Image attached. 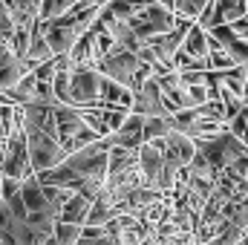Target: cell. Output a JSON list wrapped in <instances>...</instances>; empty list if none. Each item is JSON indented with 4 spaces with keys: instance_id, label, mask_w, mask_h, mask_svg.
Instances as JSON below:
<instances>
[{
    "instance_id": "13",
    "label": "cell",
    "mask_w": 248,
    "mask_h": 245,
    "mask_svg": "<svg viewBox=\"0 0 248 245\" xmlns=\"http://www.w3.org/2000/svg\"><path fill=\"white\" fill-rule=\"evenodd\" d=\"M90 199H84L81 193H72V199L63 205L61 216H58V222L63 225H78V228H84V222H87V214H90Z\"/></svg>"
},
{
    "instance_id": "6",
    "label": "cell",
    "mask_w": 248,
    "mask_h": 245,
    "mask_svg": "<svg viewBox=\"0 0 248 245\" xmlns=\"http://www.w3.org/2000/svg\"><path fill=\"white\" fill-rule=\"evenodd\" d=\"M139 66H141V61L136 58V52H127L122 46H113V52L98 61V72H101L107 81H113V84H119V87H127V90L133 92V78H136Z\"/></svg>"
},
{
    "instance_id": "5",
    "label": "cell",
    "mask_w": 248,
    "mask_h": 245,
    "mask_svg": "<svg viewBox=\"0 0 248 245\" xmlns=\"http://www.w3.org/2000/svg\"><path fill=\"white\" fill-rule=\"evenodd\" d=\"M32 165H29V150H26V136L23 130H15L6 144H3V168H0V176L3 179H17L23 182L26 176H32Z\"/></svg>"
},
{
    "instance_id": "28",
    "label": "cell",
    "mask_w": 248,
    "mask_h": 245,
    "mask_svg": "<svg viewBox=\"0 0 248 245\" xmlns=\"http://www.w3.org/2000/svg\"><path fill=\"white\" fill-rule=\"evenodd\" d=\"M44 245H61V243H55V240H52V237H49V240H46V243Z\"/></svg>"
},
{
    "instance_id": "26",
    "label": "cell",
    "mask_w": 248,
    "mask_h": 245,
    "mask_svg": "<svg viewBox=\"0 0 248 245\" xmlns=\"http://www.w3.org/2000/svg\"><path fill=\"white\" fill-rule=\"evenodd\" d=\"M205 245H228V243H222V240H219V237H214V240H211V243H205Z\"/></svg>"
},
{
    "instance_id": "7",
    "label": "cell",
    "mask_w": 248,
    "mask_h": 245,
    "mask_svg": "<svg viewBox=\"0 0 248 245\" xmlns=\"http://www.w3.org/2000/svg\"><path fill=\"white\" fill-rule=\"evenodd\" d=\"M133 116H141V119H170L176 110L170 107V101L162 95L156 78H150L141 90L133 92V107H130Z\"/></svg>"
},
{
    "instance_id": "10",
    "label": "cell",
    "mask_w": 248,
    "mask_h": 245,
    "mask_svg": "<svg viewBox=\"0 0 248 245\" xmlns=\"http://www.w3.org/2000/svg\"><path fill=\"white\" fill-rule=\"evenodd\" d=\"M144 119L141 116H127V122L113 133V136H107V141H110V147H124V150H139L141 144H144Z\"/></svg>"
},
{
    "instance_id": "18",
    "label": "cell",
    "mask_w": 248,
    "mask_h": 245,
    "mask_svg": "<svg viewBox=\"0 0 248 245\" xmlns=\"http://www.w3.org/2000/svg\"><path fill=\"white\" fill-rule=\"evenodd\" d=\"M98 113H101V122L107 124V130H110V136L127 122V116H130V110H122V107H101L98 104Z\"/></svg>"
},
{
    "instance_id": "21",
    "label": "cell",
    "mask_w": 248,
    "mask_h": 245,
    "mask_svg": "<svg viewBox=\"0 0 248 245\" xmlns=\"http://www.w3.org/2000/svg\"><path fill=\"white\" fill-rule=\"evenodd\" d=\"M15 61H17V58L12 55V49H9V46L0 41V69H3V66H12Z\"/></svg>"
},
{
    "instance_id": "14",
    "label": "cell",
    "mask_w": 248,
    "mask_h": 245,
    "mask_svg": "<svg viewBox=\"0 0 248 245\" xmlns=\"http://www.w3.org/2000/svg\"><path fill=\"white\" fill-rule=\"evenodd\" d=\"M182 52L190 55V58H196V61H208V32H205L199 23H193L190 32L185 35V41H182Z\"/></svg>"
},
{
    "instance_id": "30",
    "label": "cell",
    "mask_w": 248,
    "mask_h": 245,
    "mask_svg": "<svg viewBox=\"0 0 248 245\" xmlns=\"http://www.w3.org/2000/svg\"><path fill=\"white\" fill-rule=\"evenodd\" d=\"M0 168H3V147H0Z\"/></svg>"
},
{
    "instance_id": "3",
    "label": "cell",
    "mask_w": 248,
    "mask_h": 245,
    "mask_svg": "<svg viewBox=\"0 0 248 245\" xmlns=\"http://www.w3.org/2000/svg\"><path fill=\"white\" fill-rule=\"evenodd\" d=\"M101 84L104 75L98 69H72L69 72V101L66 107L93 110L101 104Z\"/></svg>"
},
{
    "instance_id": "8",
    "label": "cell",
    "mask_w": 248,
    "mask_h": 245,
    "mask_svg": "<svg viewBox=\"0 0 248 245\" xmlns=\"http://www.w3.org/2000/svg\"><path fill=\"white\" fill-rule=\"evenodd\" d=\"M150 144H156L159 150H162V156H165V165L170 168V170H176V173H182L187 165H190V159L196 156V144L182 136V133H168L165 138H159V141H150Z\"/></svg>"
},
{
    "instance_id": "16",
    "label": "cell",
    "mask_w": 248,
    "mask_h": 245,
    "mask_svg": "<svg viewBox=\"0 0 248 245\" xmlns=\"http://www.w3.org/2000/svg\"><path fill=\"white\" fill-rule=\"evenodd\" d=\"M168 133H173V124L170 119H144V144H150V141H159V138H165Z\"/></svg>"
},
{
    "instance_id": "27",
    "label": "cell",
    "mask_w": 248,
    "mask_h": 245,
    "mask_svg": "<svg viewBox=\"0 0 248 245\" xmlns=\"http://www.w3.org/2000/svg\"><path fill=\"white\" fill-rule=\"evenodd\" d=\"M93 3H95V6H98V9H104V6H107V3H110V0H93Z\"/></svg>"
},
{
    "instance_id": "31",
    "label": "cell",
    "mask_w": 248,
    "mask_h": 245,
    "mask_svg": "<svg viewBox=\"0 0 248 245\" xmlns=\"http://www.w3.org/2000/svg\"><path fill=\"white\" fill-rule=\"evenodd\" d=\"M81 3H84V6H90V3H93V0H81ZM93 6H95V3H93Z\"/></svg>"
},
{
    "instance_id": "29",
    "label": "cell",
    "mask_w": 248,
    "mask_h": 245,
    "mask_svg": "<svg viewBox=\"0 0 248 245\" xmlns=\"http://www.w3.org/2000/svg\"><path fill=\"white\" fill-rule=\"evenodd\" d=\"M0 202H3V176H0Z\"/></svg>"
},
{
    "instance_id": "4",
    "label": "cell",
    "mask_w": 248,
    "mask_h": 245,
    "mask_svg": "<svg viewBox=\"0 0 248 245\" xmlns=\"http://www.w3.org/2000/svg\"><path fill=\"white\" fill-rule=\"evenodd\" d=\"M26 136V150H29V165H32V170H35V176L38 173H46V170H52V168H58L63 159H66V153H63L61 141L55 138V136H46V133H23Z\"/></svg>"
},
{
    "instance_id": "12",
    "label": "cell",
    "mask_w": 248,
    "mask_h": 245,
    "mask_svg": "<svg viewBox=\"0 0 248 245\" xmlns=\"http://www.w3.org/2000/svg\"><path fill=\"white\" fill-rule=\"evenodd\" d=\"M15 29H32L41 17V0H6Z\"/></svg>"
},
{
    "instance_id": "1",
    "label": "cell",
    "mask_w": 248,
    "mask_h": 245,
    "mask_svg": "<svg viewBox=\"0 0 248 245\" xmlns=\"http://www.w3.org/2000/svg\"><path fill=\"white\" fill-rule=\"evenodd\" d=\"M52 116H55V133H58V141H61V147H63L66 156H72V153L90 147L93 141H98V136L84 124L81 110L66 107V104H55V107H52Z\"/></svg>"
},
{
    "instance_id": "15",
    "label": "cell",
    "mask_w": 248,
    "mask_h": 245,
    "mask_svg": "<svg viewBox=\"0 0 248 245\" xmlns=\"http://www.w3.org/2000/svg\"><path fill=\"white\" fill-rule=\"evenodd\" d=\"M208 3H211V0H176V3H173V17H182V20L196 23V20L202 17V12H205Z\"/></svg>"
},
{
    "instance_id": "2",
    "label": "cell",
    "mask_w": 248,
    "mask_h": 245,
    "mask_svg": "<svg viewBox=\"0 0 248 245\" xmlns=\"http://www.w3.org/2000/svg\"><path fill=\"white\" fill-rule=\"evenodd\" d=\"M196 144V153H202L208 162H211V168L217 170V173H222V170H228L237 159H243L248 153V147L237 138V136H231L228 130L225 133H219V136H214V138H202V141H193Z\"/></svg>"
},
{
    "instance_id": "17",
    "label": "cell",
    "mask_w": 248,
    "mask_h": 245,
    "mask_svg": "<svg viewBox=\"0 0 248 245\" xmlns=\"http://www.w3.org/2000/svg\"><path fill=\"white\" fill-rule=\"evenodd\" d=\"M23 75H26V66L20 61H15L12 66H3V69H0V95H6Z\"/></svg>"
},
{
    "instance_id": "25",
    "label": "cell",
    "mask_w": 248,
    "mask_h": 245,
    "mask_svg": "<svg viewBox=\"0 0 248 245\" xmlns=\"http://www.w3.org/2000/svg\"><path fill=\"white\" fill-rule=\"evenodd\" d=\"M6 144V127H3V122H0V147Z\"/></svg>"
},
{
    "instance_id": "22",
    "label": "cell",
    "mask_w": 248,
    "mask_h": 245,
    "mask_svg": "<svg viewBox=\"0 0 248 245\" xmlns=\"http://www.w3.org/2000/svg\"><path fill=\"white\" fill-rule=\"evenodd\" d=\"M231 29H234V32H237V35L248 44V20H246V17H243V20H237V23H231Z\"/></svg>"
},
{
    "instance_id": "24",
    "label": "cell",
    "mask_w": 248,
    "mask_h": 245,
    "mask_svg": "<svg viewBox=\"0 0 248 245\" xmlns=\"http://www.w3.org/2000/svg\"><path fill=\"white\" fill-rule=\"evenodd\" d=\"M156 3H159V6H165V9H170V12H173V3H176V0H156Z\"/></svg>"
},
{
    "instance_id": "19",
    "label": "cell",
    "mask_w": 248,
    "mask_h": 245,
    "mask_svg": "<svg viewBox=\"0 0 248 245\" xmlns=\"http://www.w3.org/2000/svg\"><path fill=\"white\" fill-rule=\"evenodd\" d=\"M17 193H20V182L17 179H3V202L17 196Z\"/></svg>"
},
{
    "instance_id": "23",
    "label": "cell",
    "mask_w": 248,
    "mask_h": 245,
    "mask_svg": "<svg viewBox=\"0 0 248 245\" xmlns=\"http://www.w3.org/2000/svg\"><path fill=\"white\" fill-rule=\"evenodd\" d=\"M75 245H116V243H113V240H110V237L104 234L101 240H78Z\"/></svg>"
},
{
    "instance_id": "20",
    "label": "cell",
    "mask_w": 248,
    "mask_h": 245,
    "mask_svg": "<svg viewBox=\"0 0 248 245\" xmlns=\"http://www.w3.org/2000/svg\"><path fill=\"white\" fill-rule=\"evenodd\" d=\"M228 170H231L234 176H243V179H248V153L243 156V159H237V162H234Z\"/></svg>"
},
{
    "instance_id": "11",
    "label": "cell",
    "mask_w": 248,
    "mask_h": 245,
    "mask_svg": "<svg viewBox=\"0 0 248 245\" xmlns=\"http://www.w3.org/2000/svg\"><path fill=\"white\" fill-rule=\"evenodd\" d=\"M139 170H141V179H144L147 187H156L159 184V176L165 170V156H162V150L156 144H141L139 147Z\"/></svg>"
},
{
    "instance_id": "32",
    "label": "cell",
    "mask_w": 248,
    "mask_h": 245,
    "mask_svg": "<svg viewBox=\"0 0 248 245\" xmlns=\"http://www.w3.org/2000/svg\"><path fill=\"white\" fill-rule=\"evenodd\" d=\"M246 20H248V12H246Z\"/></svg>"
},
{
    "instance_id": "9",
    "label": "cell",
    "mask_w": 248,
    "mask_h": 245,
    "mask_svg": "<svg viewBox=\"0 0 248 245\" xmlns=\"http://www.w3.org/2000/svg\"><path fill=\"white\" fill-rule=\"evenodd\" d=\"M208 38H214L228 55H231V61L237 63V66H248V44L228 26V23H222V26H214V29H208Z\"/></svg>"
}]
</instances>
